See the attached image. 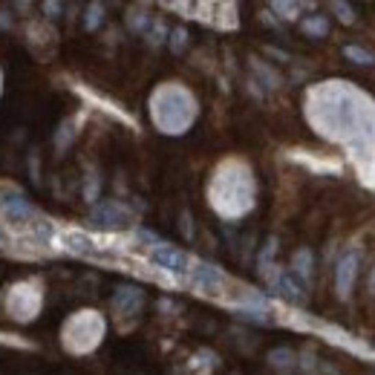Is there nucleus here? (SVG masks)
<instances>
[{"mask_svg":"<svg viewBox=\"0 0 375 375\" xmlns=\"http://www.w3.org/2000/svg\"><path fill=\"white\" fill-rule=\"evenodd\" d=\"M150 260L165 271H173V274L188 271V254L179 252V248H173V245H156L154 252H150Z\"/></svg>","mask_w":375,"mask_h":375,"instance_id":"nucleus-1","label":"nucleus"},{"mask_svg":"<svg viewBox=\"0 0 375 375\" xmlns=\"http://www.w3.org/2000/svg\"><path fill=\"white\" fill-rule=\"evenodd\" d=\"M93 222L99 228H124L130 222V214H128V208H121L119 202H104L101 208H95L93 211Z\"/></svg>","mask_w":375,"mask_h":375,"instance_id":"nucleus-2","label":"nucleus"},{"mask_svg":"<svg viewBox=\"0 0 375 375\" xmlns=\"http://www.w3.org/2000/svg\"><path fill=\"white\" fill-rule=\"evenodd\" d=\"M355 274H358V252H346L338 263V295L341 298H350Z\"/></svg>","mask_w":375,"mask_h":375,"instance_id":"nucleus-3","label":"nucleus"},{"mask_svg":"<svg viewBox=\"0 0 375 375\" xmlns=\"http://www.w3.org/2000/svg\"><path fill=\"white\" fill-rule=\"evenodd\" d=\"M193 283H197L199 289H205V291H217L222 286V274L214 266H197V271H193Z\"/></svg>","mask_w":375,"mask_h":375,"instance_id":"nucleus-4","label":"nucleus"},{"mask_svg":"<svg viewBox=\"0 0 375 375\" xmlns=\"http://www.w3.org/2000/svg\"><path fill=\"white\" fill-rule=\"evenodd\" d=\"M274 286H277V291H280V295L286 298V300H291V303H303L306 300V295H303V289L291 280L289 274H283V277H277L274 280Z\"/></svg>","mask_w":375,"mask_h":375,"instance_id":"nucleus-5","label":"nucleus"},{"mask_svg":"<svg viewBox=\"0 0 375 375\" xmlns=\"http://www.w3.org/2000/svg\"><path fill=\"white\" fill-rule=\"evenodd\" d=\"M124 303H128V309H138L142 306V291L128 286V289H119V295H116V306L121 309Z\"/></svg>","mask_w":375,"mask_h":375,"instance_id":"nucleus-6","label":"nucleus"},{"mask_svg":"<svg viewBox=\"0 0 375 375\" xmlns=\"http://www.w3.org/2000/svg\"><path fill=\"white\" fill-rule=\"evenodd\" d=\"M6 214H9L12 219H23V217L32 214V208L26 205L23 197H9V199H6Z\"/></svg>","mask_w":375,"mask_h":375,"instance_id":"nucleus-7","label":"nucleus"},{"mask_svg":"<svg viewBox=\"0 0 375 375\" xmlns=\"http://www.w3.org/2000/svg\"><path fill=\"white\" fill-rule=\"evenodd\" d=\"M295 269H298V274L303 277V280H312V252L309 248H300V252L295 254Z\"/></svg>","mask_w":375,"mask_h":375,"instance_id":"nucleus-8","label":"nucleus"},{"mask_svg":"<svg viewBox=\"0 0 375 375\" xmlns=\"http://www.w3.org/2000/svg\"><path fill=\"white\" fill-rule=\"evenodd\" d=\"M303 32L321 38V35H326V32H329V23H326V18L315 15V18H309V21H303Z\"/></svg>","mask_w":375,"mask_h":375,"instance_id":"nucleus-9","label":"nucleus"},{"mask_svg":"<svg viewBox=\"0 0 375 375\" xmlns=\"http://www.w3.org/2000/svg\"><path fill=\"white\" fill-rule=\"evenodd\" d=\"M343 55H346L350 61H355V64H372V52L361 49V47H346Z\"/></svg>","mask_w":375,"mask_h":375,"instance_id":"nucleus-10","label":"nucleus"},{"mask_svg":"<svg viewBox=\"0 0 375 375\" xmlns=\"http://www.w3.org/2000/svg\"><path fill=\"white\" fill-rule=\"evenodd\" d=\"M69 243H73L75 252H93V240L84 234H69Z\"/></svg>","mask_w":375,"mask_h":375,"instance_id":"nucleus-11","label":"nucleus"},{"mask_svg":"<svg viewBox=\"0 0 375 375\" xmlns=\"http://www.w3.org/2000/svg\"><path fill=\"white\" fill-rule=\"evenodd\" d=\"M269 358H271V364H274V367H289V364H291V358H295V355H291L289 350H274Z\"/></svg>","mask_w":375,"mask_h":375,"instance_id":"nucleus-12","label":"nucleus"},{"mask_svg":"<svg viewBox=\"0 0 375 375\" xmlns=\"http://www.w3.org/2000/svg\"><path fill=\"white\" fill-rule=\"evenodd\" d=\"M101 6H90V15H87V29H95V26H99V21H101Z\"/></svg>","mask_w":375,"mask_h":375,"instance_id":"nucleus-13","label":"nucleus"},{"mask_svg":"<svg viewBox=\"0 0 375 375\" xmlns=\"http://www.w3.org/2000/svg\"><path fill=\"white\" fill-rule=\"evenodd\" d=\"M335 9H338V12H343V15H341V21H346V23H352V21H355V15H352V9H350V6H346V3H335Z\"/></svg>","mask_w":375,"mask_h":375,"instance_id":"nucleus-14","label":"nucleus"},{"mask_svg":"<svg viewBox=\"0 0 375 375\" xmlns=\"http://www.w3.org/2000/svg\"><path fill=\"white\" fill-rule=\"evenodd\" d=\"M173 38H176V40H173V49H176V52H182V47H185V29H176Z\"/></svg>","mask_w":375,"mask_h":375,"instance_id":"nucleus-15","label":"nucleus"},{"mask_svg":"<svg viewBox=\"0 0 375 375\" xmlns=\"http://www.w3.org/2000/svg\"><path fill=\"white\" fill-rule=\"evenodd\" d=\"M370 286H372V289H375V271H372V280H370Z\"/></svg>","mask_w":375,"mask_h":375,"instance_id":"nucleus-16","label":"nucleus"}]
</instances>
